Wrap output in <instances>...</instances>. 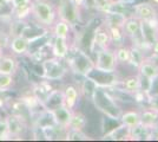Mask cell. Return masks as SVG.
Instances as JSON below:
<instances>
[{
	"mask_svg": "<svg viewBox=\"0 0 158 142\" xmlns=\"http://www.w3.org/2000/svg\"><path fill=\"white\" fill-rule=\"evenodd\" d=\"M65 63L67 69L76 76L84 77L94 68V61L91 54L81 47L71 43L70 50L65 57Z\"/></svg>",
	"mask_w": 158,
	"mask_h": 142,
	"instance_id": "1",
	"label": "cell"
},
{
	"mask_svg": "<svg viewBox=\"0 0 158 142\" xmlns=\"http://www.w3.org/2000/svg\"><path fill=\"white\" fill-rule=\"evenodd\" d=\"M94 108L100 111L104 116H107L113 120H119V117L123 113V109L119 105V103L112 96L109 90L105 88L97 87L91 96Z\"/></svg>",
	"mask_w": 158,
	"mask_h": 142,
	"instance_id": "2",
	"label": "cell"
},
{
	"mask_svg": "<svg viewBox=\"0 0 158 142\" xmlns=\"http://www.w3.org/2000/svg\"><path fill=\"white\" fill-rule=\"evenodd\" d=\"M31 17L38 24L51 28L57 20V8L48 0H32Z\"/></svg>",
	"mask_w": 158,
	"mask_h": 142,
	"instance_id": "3",
	"label": "cell"
},
{
	"mask_svg": "<svg viewBox=\"0 0 158 142\" xmlns=\"http://www.w3.org/2000/svg\"><path fill=\"white\" fill-rule=\"evenodd\" d=\"M40 63H41V68H43L41 78L47 80L50 82L61 81L69 71L65 61L57 58V57H53V56L52 57H46Z\"/></svg>",
	"mask_w": 158,
	"mask_h": 142,
	"instance_id": "4",
	"label": "cell"
},
{
	"mask_svg": "<svg viewBox=\"0 0 158 142\" xmlns=\"http://www.w3.org/2000/svg\"><path fill=\"white\" fill-rule=\"evenodd\" d=\"M94 68L107 71V72H114L118 69V61L116 58L114 49L113 47H106V49H98L94 51Z\"/></svg>",
	"mask_w": 158,
	"mask_h": 142,
	"instance_id": "5",
	"label": "cell"
},
{
	"mask_svg": "<svg viewBox=\"0 0 158 142\" xmlns=\"http://www.w3.org/2000/svg\"><path fill=\"white\" fill-rule=\"evenodd\" d=\"M57 17L65 20L71 26H76L81 21L80 18V8L77 7L71 0H60L59 6L57 8Z\"/></svg>",
	"mask_w": 158,
	"mask_h": 142,
	"instance_id": "6",
	"label": "cell"
},
{
	"mask_svg": "<svg viewBox=\"0 0 158 142\" xmlns=\"http://www.w3.org/2000/svg\"><path fill=\"white\" fill-rule=\"evenodd\" d=\"M86 76L89 78H91L96 83L97 87L105 88V89L116 87V85H118L119 82H120V78H119L118 75H117V71H114V72H107V71H102V70L93 68Z\"/></svg>",
	"mask_w": 158,
	"mask_h": 142,
	"instance_id": "7",
	"label": "cell"
},
{
	"mask_svg": "<svg viewBox=\"0 0 158 142\" xmlns=\"http://www.w3.org/2000/svg\"><path fill=\"white\" fill-rule=\"evenodd\" d=\"M106 47H111V38H110L107 27L102 21V24H99L98 26L93 28L92 41H91V45L89 49V54H93L96 50L106 49Z\"/></svg>",
	"mask_w": 158,
	"mask_h": 142,
	"instance_id": "8",
	"label": "cell"
},
{
	"mask_svg": "<svg viewBox=\"0 0 158 142\" xmlns=\"http://www.w3.org/2000/svg\"><path fill=\"white\" fill-rule=\"evenodd\" d=\"M158 10L152 2L149 1H136L133 4V17L138 18L139 20H151L157 18Z\"/></svg>",
	"mask_w": 158,
	"mask_h": 142,
	"instance_id": "9",
	"label": "cell"
},
{
	"mask_svg": "<svg viewBox=\"0 0 158 142\" xmlns=\"http://www.w3.org/2000/svg\"><path fill=\"white\" fill-rule=\"evenodd\" d=\"M140 37L148 44L153 45L158 41V20L157 18L151 20H140Z\"/></svg>",
	"mask_w": 158,
	"mask_h": 142,
	"instance_id": "10",
	"label": "cell"
},
{
	"mask_svg": "<svg viewBox=\"0 0 158 142\" xmlns=\"http://www.w3.org/2000/svg\"><path fill=\"white\" fill-rule=\"evenodd\" d=\"M51 114H52V117L54 120V123L57 126H59L61 128L67 129L69 126H70V121H71V117H72V111L71 109H69L65 104L63 105H59L57 108L50 110Z\"/></svg>",
	"mask_w": 158,
	"mask_h": 142,
	"instance_id": "11",
	"label": "cell"
},
{
	"mask_svg": "<svg viewBox=\"0 0 158 142\" xmlns=\"http://www.w3.org/2000/svg\"><path fill=\"white\" fill-rule=\"evenodd\" d=\"M70 46H71L70 39L53 36L52 43H51V54H52L53 57H57V58H60V59H65L66 54L70 50Z\"/></svg>",
	"mask_w": 158,
	"mask_h": 142,
	"instance_id": "12",
	"label": "cell"
},
{
	"mask_svg": "<svg viewBox=\"0 0 158 142\" xmlns=\"http://www.w3.org/2000/svg\"><path fill=\"white\" fill-rule=\"evenodd\" d=\"M63 94H64V104L69 109L74 110L80 97H81L79 87L74 85V84H67L65 88L63 89Z\"/></svg>",
	"mask_w": 158,
	"mask_h": 142,
	"instance_id": "13",
	"label": "cell"
},
{
	"mask_svg": "<svg viewBox=\"0 0 158 142\" xmlns=\"http://www.w3.org/2000/svg\"><path fill=\"white\" fill-rule=\"evenodd\" d=\"M41 80L43 81L38 82L37 84H34V87L32 89V94L34 95V97L38 100L40 104L43 105L54 88L52 87V84H51L50 81L44 80V78H41Z\"/></svg>",
	"mask_w": 158,
	"mask_h": 142,
	"instance_id": "14",
	"label": "cell"
},
{
	"mask_svg": "<svg viewBox=\"0 0 158 142\" xmlns=\"http://www.w3.org/2000/svg\"><path fill=\"white\" fill-rule=\"evenodd\" d=\"M103 139L112 140V141H126L130 140V128L124 126L123 123H119L110 131L103 134Z\"/></svg>",
	"mask_w": 158,
	"mask_h": 142,
	"instance_id": "15",
	"label": "cell"
},
{
	"mask_svg": "<svg viewBox=\"0 0 158 142\" xmlns=\"http://www.w3.org/2000/svg\"><path fill=\"white\" fill-rule=\"evenodd\" d=\"M7 123V131H8V135L11 136H19L23 130L25 129L24 126V117L18 115H14L12 114L11 116H8L6 118Z\"/></svg>",
	"mask_w": 158,
	"mask_h": 142,
	"instance_id": "16",
	"label": "cell"
},
{
	"mask_svg": "<svg viewBox=\"0 0 158 142\" xmlns=\"http://www.w3.org/2000/svg\"><path fill=\"white\" fill-rule=\"evenodd\" d=\"M103 14V23L106 27H120L123 28L124 26V23L127 19V17L118 12H111V11H107L104 12Z\"/></svg>",
	"mask_w": 158,
	"mask_h": 142,
	"instance_id": "17",
	"label": "cell"
},
{
	"mask_svg": "<svg viewBox=\"0 0 158 142\" xmlns=\"http://www.w3.org/2000/svg\"><path fill=\"white\" fill-rule=\"evenodd\" d=\"M8 47L13 54H17V56L26 54L28 51V41L21 36L11 37L8 41Z\"/></svg>",
	"mask_w": 158,
	"mask_h": 142,
	"instance_id": "18",
	"label": "cell"
},
{
	"mask_svg": "<svg viewBox=\"0 0 158 142\" xmlns=\"http://www.w3.org/2000/svg\"><path fill=\"white\" fill-rule=\"evenodd\" d=\"M18 61L13 56H0V72L6 75H14L17 74L18 70Z\"/></svg>",
	"mask_w": 158,
	"mask_h": 142,
	"instance_id": "19",
	"label": "cell"
},
{
	"mask_svg": "<svg viewBox=\"0 0 158 142\" xmlns=\"http://www.w3.org/2000/svg\"><path fill=\"white\" fill-rule=\"evenodd\" d=\"M140 123L144 124L150 129L155 128L158 124V111L153 110V109L145 107V108H140Z\"/></svg>",
	"mask_w": 158,
	"mask_h": 142,
	"instance_id": "20",
	"label": "cell"
},
{
	"mask_svg": "<svg viewBox=\"0 0 158 142\" xmlns=\"http://www.w3.org/2000/svg\"><path fill=\"white\" fill-rule=\"evenodd\" d=\"M119 121L120 123H123L124 126L129 127L131 129L133 127H136L137 124L140 123V111L139 110H135V109H131V110H123L122 115L119 117Z\"/></svg>",
	"mask_w": 158,
	"mask_h": 142,
	"instance_id": "21",
	"label": "cell"
},
{
	"mask_svg": "<svg viewBox=\"0 0 158 142\" xmlns=\"http://www.w3.org/2000/svg\"><path fill=\"white\" fill-rule=\"evenodd\" d=\"M63 104H64V94H63V90L53 89L52 93L50 94V96L47 97V100L45 101V103L43 104V108L50 111V110L57 108L59 105H63Z\"/></svg>",
	"mask_w": 158,
	"mask_h": 142,
	"instance_id": "22",
	"label": "cell"
},
{
	"mask_svg": "<svg viewBox=\"0 0 158 142\" xmlns=\"http://www.w3.org/2000/svg\"><path fill=\"white\" fill-rule=\"evenodd\" d=\"M119 85L124 89L125 91L130 93V94H136L137 91L140 90V82H139V75H131L124 77L123 80H120Z\"/></svg>",
	"mask_w": 158,
	"mask_h": 142,
	"instance_id": "23",
	"label": "cell"
},
{
	"mask_svg": "<svg viewBox=\"0 0 158 142\" xmlns=\"http://www.w3.org/2000/svg\"><path fill=\"white\" fill-rule=\"evenodd\" d=\"M130 140H136V141L151 140V129L139 123L136 127L130 129Z\"/></svg>",
	"mask_w": 158,
	"mask_h": 142,
	"instance_id": "24",
	"label": "cell"
},
{
	"mask_svg": "<svg viewBox=\"0 0 158 142\" xmlns=\"http://www.w3.org/2000/svg\"><path fill=\"white\" fill-rule=\"evenodd\" d=\"M139 30H140V20L136 17H129L124 23L123 31L125 33L126 38L129 39L139 34Z\"/></svg>",
	"mask_w": 158,
	"mask_h": 142,
	"instance_id": "25",
	"label": "cell"
},
{
	"mask_svg": "<svg viewBox=\"0 0 158 142\" xmlns=\"http://www.w3.org/2000/svg\"><path fill=\"white\" fill-rule=\"evenodd\" d=\"M71 30H72V26L61 19L56 20V23L52 25V34L54 37H63V38L70 39Z\"/></svg>",
	"mask_w": 158,
	"mask_h": 142,
	"instance_id": "26",
	"label": "cell"
},
{
	"mask_svg": "<svg viewBox=\"0 0 158 142\" xmlns=\"http://www.w3.org/2000/svg\"><path fill=\"white\" fill-rule=\"evenodd\" d=\"M109 34L111 38V47L116 49L122 45H125L126 36L123 31V28L120 27H107Z\"/></svg>",
	"mask_w": 158,
	"mask_h": 142,
	"instance_id": "27",
	"label": "cell"
},
{
	"mask_svg": "<svg viewBox=\"0 0 158 142\" xmlns=\"http://www.w3.org/2000/svg\"><path fill=\"white\" fill-rule=\"evenodd\" d=\"M87 124V117L81 111H77L76 109L72 111V117L70 121V126L67 129H77V130H84Z\"/></svg>",
	"mask_w": 158,
	"mask_h": 142,
	"instance_id": "28",
	"label": "cell"
},
{
	"mask_svg": "<svg viewBox=\"0 0 158 142\" xmlns=\"http://www.w3.org/2000/svg\"><path fill=\"white\" fill-rule=\"evenodd\" d=\"M145 57H146V54L139 47L131 45L130 46V58H129L127 64L131 65L133 69H138L139 65L142 64V62L145 59Z\"/></svg>",
	"mask_w": 158,
	"mask_h": 142,
	"instance_id": "29",
	"label": "cell"
},
{
	"mask_svg": "<svg viewBox=\"0 0 158 142\" xmlns=\"http://www.w3.org/2000/svg\"><path fill=\"white\" fill-rule=\"evenodd\" d=\"M137 70H138L139 75L144 76V77L149 78V80H151V78H153L155 76L158 75V68L156 65H153L146 57H145L144 61L142 62V64L139 65V68Z\"/></svg>",
	"mask_w": 158,
	"mask_h": 142,
	"instance_id": "30",
	"label": "cell"
},
{
	"mask_svg": "<svg viewBox=\"0 0 158 142\" xmlns=\"http://www.w3.org/2000/svg\"><path fill=\"white\" fill-rule=\"evenodd\" d=\"M96 88H97V85H96V83L91 78H89L87 76L83 77V81H81L80 85H79V90H80L81 96L91 100V96H92L93 91L96 90Z\"/></svg>",
	"mask_w": 158,
	"mask_h": 142,
	"instance_id": "31",
	"label": "cell"
},
{
	"mask_svg": "<svg viewBox=\"0 0 158 142\" xmlns=\"http://www.w3.org/2000/svg\"><path fill=\"white\" fill-rule=\"evenodd\" d=\"M65 140L69 141H86L90 140V136L84 133V130H77V129H67L66 130Z\"/></svg>",
	"mask_w": 158,
	"mask_h": 142,
	"instance_id": "32",
	"label": "cell"
},
{
	"mask_svg": "<svg viewBox=\"0 0 158 142\" xmlns=\"http://www.w3.org/2000/svg\"><path fill=\"white\" fill-rule=\"evenodd\" d=\"M114 54H116V58L118 61V64H127L129 58H130V46L122 45L119 47H116Z\"/></svg>",
	"mask_w": 158,
	"mask_h": 142,
	"instance_id": "33",
	"label": "cell"
},
{
	"mask_svg": "<svg viewBox=\"0 0 158 142\" xmlns=\"http://www.w3.org/2000/svg\"><path fill=\"white\" fill-rule=\"evenodd\" d=\"M14 85V76L0 72V93H5L11 90Z\"/></svg>",
	"mask_w": 158,
	"mask_h": 142,
	"instance_id": "34",
	"label": "cell"
},
{
	"mask_svg": "<svg viewBox=\"0 0 158 142\" xmlns=\"http://www.w3.org/2000/svg\"><path fill=\"white\" fill-rule=\"evenodd\" d=\"M112 2H113V0H92V4H93V7L100 12V13H104L107 11V8L110 7Z\"/></svg>",
	"mask_w": 158,
	"mask_h": 142,
	"instance_id": "35",
	"label": "cell"
},
{
	"mask_svg": "<svg viewBox=\"0 0 158 142\" xmlns=\"http://www.w3.org/2000/svg\"><path fill=\"white\" fill-rule=\"evenodd\" d=\"M146 95H148V97H155V96H158V75L150 80V84H149V88H148Z\"/></svg>",
	"mask_w": 158,
	"mask_h": 142,
	"instance_id": "36",
	"label": "cell"
},
{
	"mask_svg": "<svg viewBox=\"0 0 158 142\" xmlns=\"http://www.w3.org/2000/svg\"><path fill=\"white\" fill-rule=\"evenodd\" d=\"M32 0H8V2L11 4V10H17L21 7L30 6Z\"/></svg>",
	"mask_w": 158,
	"mask_h": 142,
	"instance_id": "37",
	"label": "cell"
},
{
	"mask_svg": "<svg viewBox=\"0 0 158 142\" xmlns=\"http://www.w3.org/2000/svg\"><path fill=\"white\" fill-rule=\"evenodd\" d=\"M8 41H10V36L6 34L0 28V49L2 50L4 47L8 46Z\"/></svg>",
	"mask_w": 158,
	"mask_h": 142,
	"instance_id": "38",
	"label": "cell"
},
{
	"mask_svg": "<svg viewBox=\"0 0 158 142\" xmlns=\"http://www.w3.org/2000/svg\"><path fill=\"white\" fill-rule=\"evenodd\" d=\"M148 107L149 108L153 109L158 111V96H155V97H148Z\"/></svg>",
	"mask_w": 158,
	"mask_h": 142,
	"instance_id": "39",
	"label": "cell"
},
{
	"mask_svg": "<svg viewBox=\"0 0 158 142\" xmlns=\"http://www.w3.org/2000/svg\"><path fill=\"white\" fill-rule=\"evenodd\" d=\"M146 58L151 62L153 65H156L158 68V54H156V52H150V54L146 56Z\"/></svg>",
	"mask_w": 158,
	"mask_h": 142,
	"instance_id": "40",
	"label": "cell"
},
{
	"mask_svg": "<svg viewBox=\"0 0 158 142\" xmlns=\"http://www.w3.org/2000/svg\"><path fill=\"white\" fill-rule=\"evenodd\" d=\"M151 140H158V124L151 129Z\"/></svg>",
	"mask_w": 158,
	"mask_h": 142,
	"instance_id": "41",
	"label": "cell"
},
{
	"mask_svg": "<svg viewBox=\"0 0 158 142\" xmlns=\"http://www.w3.org/2000/svg\"><path fill=\"white\" fill-rule=\"evenodd\" d=\"M71 1H72L77 7H79V8H81V7L86 4V0H71Z\"/></svg>",
	"mask_w": 158,
	"mask_h": 142,
	"instance_id": "42",
	"label": "cell"
},
{
	"mask_svg": "<svg viewBox=\"0 0 158 142\" xmlns=\"http://www.w3.org/2000/svg\"><path fill=\"white\" fill-rule=\"evenodd\" d=\"M151 2H152V4H153V5H155V6L157 7V8H158V0H151Z\"/></svg>",
	"mask_w": 158,
	"mask_h": 142,
	"instance_id": "43",
	"label": "cell"
},
{
	"mask_svg": "<svg viewBox=\"0 0 158 142\" xmlns=\"http://www.w3.org/2000/svg\"><path fill=\"white\" fill-rule=\"evenodd\" d=\"M1 54H2V50H1V49H0V56H1Z\"/></svg>",
	"mask_w": 158,
	"mask_h": 142,
	"instance_id": "44",
	"label": "cell"
},
{
	"mask_svg": "<svg viewBox=\"0 0 158 142\" xmlns=\"http://www.w3.org/2000/svg\"><path fill=\"white\" fill-rule=\"evenodd\" d=\"M136 1H142V0H136Z\"/></svg>",
	"mask_w": 158,
	"mask_h": 142,
	"instance_id": "45",
	"label": "cell"
},
{
	"mask_svg": "<svg viewBox=\"0 0 158 142\" xmlns=\"http://www.w3.org/2000/svg\"><path fill=\"white\" fill-rule=\"evenodd\" d=\"M157 20H158V13H157Z\"/></svg>",
	"mask_w": 158,
	"mask_h": 142,
	"instance_id": "46",
	"label": "cell"
}]
</instances>
